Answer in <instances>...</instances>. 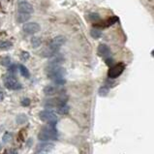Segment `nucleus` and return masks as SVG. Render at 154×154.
<instances>
[{"label": "nucleus", "instance_id": "nucleus-1", "mask_svg": "<svg viewBox=\"0 0 154 154\" xmlns=\"http://www.w3.org/2000/svg\"><path fill=\"white\" fill-rule=\"evenodd\" d=\"M55 136H56L55 128H54L53 124H50V125H47L42 128L40 133L38 134V139L42 142H47L51 140V139H54Z\"/></svg>", "mask_w": 154, "mask_h": 154}, {"label": "nucleus", "instance_id": "nucleus-2", "mask_svg": "<svg viewBox=\"0 0 154 154\" xmlns=\"http://www.w3.org/2000/svg\"><path fill=\"white\" fill-rule=\"evenodd\" d=\"M64 75H65V70L61 66H50V65L47 66V76L50 80H55L57 79L64 78Z\"/></svg>", "mask_w": 154, "mask_h": 154}, {"label": "nucleus", "instance_id": "nucleus-3", "mask_svg": "<svg viewBox=\"0 0 154 154\" xmlns=\"http://www.w3.org/2000/svg\"><path fill=\"white\" fill-rule=\"evenodd\" d=\"M39 117L42 121L46 122L47 124H54L57 120V116L53 112L51 111H42L39 113Z\"/></svg>", "mask_w": 154, "mask_h": 154}, {"label": "nucleus", "instance_id": "nucleus-4", "mask_svg": "<svg viewBox=\"0 0 154 154\" xmlns=\"http://www.w3.org/2000/svg\"><path fill=\"white\" fill-rule=\"evenodd\" d=\"M124 69H125V65H124L123 63H118V64H116L115 66H112V67L109 69V71L108 73L109 78H111V79L117 78V77L122 74Z\"/></svg>", "mask_w": 154, "mask_h": 154}, {"label": "nucleus", "instance_id": "nucleus-5", "mask_svg": "<svg viewBox=\"0 0 154 154\" xmlns=\"http://www.w3.org/2000/svg\"><path fill=\"white\" fill-rule=\"evenodd\" d=\"M4 84L8 89L17 90L21 88V84L12 76H8L4 79Z\"/></svg>", "mask_w": 154, "mask_h": 154}, {"label": "nucleus", "instance_id": "nucleus-6", "mask_svg": "<svg viewBox=\"0 0 154 154\" xmlns=\"http://www.w3.org/2000/svg\"><path fill=\"white\" fill-rule=\"evenodd\" d=\"M40 29H41V26H40V24H38L37 23H25L23 27V32L28 35L36 34V33L40 31Z\"/></svg>", "mask_w": 154, "mask_h": 154}, {"label": "nucleus", "instance_id": "nucleus-7", "mask_svg": "<svg viewBox=\"0 0 154 154\" xmlns=\"http://www.w3.org/2000/svg\"><path fill=\"white\" fill-rule=\"evenodd\" d=\"M34 12L33 6L29 2L26 1H20L18 4V13H23V14H28L30 15Z\"/></svg>", "mask_w": 154, "mask_h": 154}, {"label": "nucleus", "instance_id": "nucleus-8", "mask_svg": "<svg viewBox=\"0 0 154 154\" xmlns=\"http://www.w3.org/2000/svg\"><path fill=\"white\" fill-rule=\"evenodd\" d=\"M65 42H66V38L64 37V36H56V37H54L50 42L49 47L58 51L60 49V47L63 45Z\"/></svg>", "mask_w": 154, "mask_h": 154}, {"label": "nucleus", "instance_id": "nucleus-9", "mask_svg": "<svg viewBox=\"0 0 154 154\" xmlns=\"http://www.w3.org/2000/svg\"><path fill=\"white\" fill-rule=\"evenodd\" d=\"M98 54L102 57H108L111 54V50L109 47L105 45V44H101L100 46L98 47Z\"/></svg>", "mask_w": 154, "mask_h": 154}, {"label": "nucleus", "instance_id": "nucleus-10", "mask_svg": "<svg viewBox=\"0 0 154 154\" xmlns=\"http://www.w3.org/2000/svg\"><path fill=\"white\" fill-rule=\"evenodd\" d=\"M63 60H64V58L62 57L61 54L56 53L55 55H53V57H51L49 65H50V66H60V64L63 62Z\"/></svg>", "mask_w": 154, "mask_h": 154}, {"label": "nucleus", "instance_id": "nucleus-11", "mask_svg": "<svg viewBox=\"0 0 154 154\" xmlns=\"http://www.w3.org/2000/svg\"><path fill=\"white\" fill-rule=\"evenodd\" d=\"M16 19L19 23H26L27 20H29V19H30V15L23 14V13H18Z\"/></svg>", "mask_w": 154, "mask_h": 154}, {"label": "nucleus", "instance_id": "nucleus-12", "mask_svg": "<svg viewBox=\"0 0 154 154\" xmlns=\"http://www.w3.org/2000/svg\"><path fill=\"white\" fill-rule=\"evenodd\" d=\"M58 91V88L56 86H53V85H47L44 88V92L46 95H54Z\"/></svg>", "mask_w": 154, "mask_h": 154}, {"label": "nucleus", "instance_id": "nucleus-13", "mask_svg": "<svg viewBox=\"0 0 154 154\" xmlns=\"http://www.w3.org/2000/svg\"><path fill=\"white\" fill-rule=\"evenodd\" d=\"M117 20H118V18L112 17V18H111V19H109V20H107L106 21H104V23L101 24V26H105V27L111 26V25H112V24H115V23H117Z\"/></svg>", "mask_w": 154, "mask_h": 154}, {"label": "nucleus", "instance_id": "nucleus-14", "mask_svg": "<svg viewBox=\"0 0 154 154\" xmlns=\"http://www.w3.org/2000/svg\"><path fill=\"white\" fill-rule=\"evenodd\" d=\"M12 47H13L12 42H10V41H0V50H10Z\"/></svg>", "mask_w": 154, "mask_h": 154}, {"label": "nucleus", "instance_id": "nucleus-15", "mask_svg": "<svg viewBox=\"0 0 154 154\" xmlns=\"http://www.w3.org/2000/svg\"><path fill=\"white\" fill-rule=\"evenodd\" d=\"M53 145L51 144H45V145H41L38 146V151H43V152H47L53 148Z\"/></svg>", "mask_w": 154, "mask_h": 154}, {"label": "nucleus", "instance_id": "nucleus-16", "mask_svg": "<svg viewBox=\"0 0 154 154\" xmlns=\"http://www.w3.org/2000/svg\"><path fill=\"white\" fill-rule=\"evenodd\" d=\"M90 35H91V37L94 38V39H99L101 37L102 32H101L100 29H98V28H92L90 31Z\"/></svg>", "mask_w": 154, "mask_h": 154}, {"label": "nucleus", "instance_id": "nucleus-17", "mask_svg": "<svg viewBox=\"0 0 154 154\" xmlns=\"http://www.w3.org/2000/svg\"><path fill=\"white\" fill-rule=\"evenodd\" d=\"M42 43V40L40 37H33L31 39V45L33 47H40V45H41Z\"/></svg>", "mask_w": 154, "mask_h": 154}, {"label": "nucleus", "instance_id": "nucleus-18", "mask_svg": "<svg viewBox=\"0 0 154 154\" xmlns=\"http://www.w3.org/2000/svg\"><path fill=\"white\" fill-rule=\"evenodd\" d=\"M20 74L23 75L24 78H29L30 74H29V71L27 70V68L25 67L24 65H20Z\"/></svg>", "mask_w": 154, "mask_h": 154}, {"label": "nucleus", "instance_id": "nucleus-19", "mask_svg": "<svg viewBox=\"0 0 154 154\" xmlns=\"http://www.w3.org/2000/svg\"><path fill=\"white\" fill-rule=\"evenodd\" d=\"M57 112H59L60 115H66V113L69 112V107L66 104L63 106H60V107H58Z\"/></svg>", "mask_w": 154, "mask_h": 154}, {"label": "nucleus", "instance_id": "nucleus-20", "mask_svg": "<svg viewBox=\"0 0 154 154\" xmlns=\"http://www.w3.org/2000/svg\"><path fill=\"white\" fill-rule=\"evenodd\" d=\"M88 19L91 21H94V23H95V21H97V20H100V17H99V15L96 14V13H91V14L88 15Z\"/></svg>", "mask_w": 154, "mask_h": 154}, {"label": "nucleus", "instance_id": "nucleus-21", "mask_svg": "<svg viewBox=\"0 0 154 154\" xmlns=\"http://www.w3.org/2000/svg\"><path fill=\"white\" fill-rule=\"evenodd\" d=\"M109 93V88L107 86H102L100 89H99V94L100 96H106Z\"/></svg>", "mask_w": 154, "mask_h": 154}, {"label": "nucleus", "instance_id": "nucleus-22", "mask_svg": "<svg viewBox=\"0 0 154 154\" xmlns=\"http://www.w3.org/2000/svg\"><path fill=\"white\" fill-rule=\"evenodd\" d=\"M0 62H1V64L3 66H9L10 63H11V59H10V57L6 56V57L1 58V61H0Z\"/></svg>", "mask_w": 154, "mask_h": 154}, {"label": "nucleus", "instance_id": "nucleus-23", "mask_svg": "<svg viewBox=\"0 0 154 154\" xmlns=\"http://www.w3.org/2000/svg\"><path fill=\"white\" fill-rule=\"evenodd\" d=\"M28 58H29V53H27V51H23V53H20V59L21 60L25 61V60H27Z\"/></svg>", "mask_w": 154, "mask_h": 154}, {"label": "nucleus", "instance_id": "nucleus-24", "mask_svg": "<svg viewBox=\"0 0 154 154\" xmlns=\"http://www.w3.org/2000/svg\"><path fill=\"white\" fill-rule=\"evenodd\" d=\"M54 82H55L56 84H59V85H62V84H64L65 83V80L64 78H60V79H57L55 80H53Z\"/></svg>", "mask_w": 154, "mask_h": 154}, {"label": "nucleus", "instance_id": "nucleus-25", "mask_svg": "<svg viewBox=\"0 0 154 154\" xmlns=\"http://www.w3.org/2000/svg\"><path fill=\"white\" fill-rule=\"evenodd\" d=\"M11 138H12V135H11L10 133H6L4 135V137H3V141H4V142H7Z\"/></svg>", "mask_w": 154, "mask_h": 154}, {"label": "nucleus", "instance_id": "nucleus-26", "mask_svg": "<svg viewBox=\"0 0 154 154\" xmlns=\"http://www.w3.org/2000/svg\"><path fill=\"white\" fill-rule=\"evenodd\" d=\"M29 104H30V100L27 99V98L23 99V102H21V105H23V106H28Z\"/></svg>", "mask_w": 154, "mask_h": 154}, {"label": "nucleus", "instance_id": "nucleus-27", "mask_svg": "<svg viewBox=\"0 0 154 154\" xmlns=\"http://www.w3.org/2000/svg\"><path fill=\"white\" fill-rule=\"evenodd\" d=\"M16 66H11V67H10V72H12V73H14V72H16Z\"/></svg>", "mask_w": 154, "mask_h": 154}, {"label": "nucleus", "instance_id": "nucleus-28", "mask_svg": "<svg viewBox=\"0 0 154 154\" xmlns=\"http://www.w3.org/2000/svg\"><path fill=\"white\" fill-rule=\"evenodd\" d=\"M3 99H4V94H3V92L0 91V102H1Z\"/></svg>", "mask_w": 154, "mask_h": 154}]
</instances>
